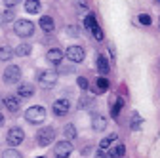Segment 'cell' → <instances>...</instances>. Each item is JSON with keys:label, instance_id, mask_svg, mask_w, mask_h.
I'll return each mask as SVG.
<instances>
[{"label": "cell", "instance_id": "obj_1", "mask_svg": "<svg viewBox=\"0 0 160 158\" xmlns=\"http://www.w3.org/2000/svg\"><path fill=\"white\" fill-rule=\"evenodd\" d=\"M25 120L29 124H42L46 120V109L40 107V105H34V107H29L25 111Z\"/></svg>", "mask_w": 160, "mask_h": 158}, {"label": "cell", "instance_id": "obj_2", "mask_svg": "<svg viewBox=\"0 0 160 158\" xmlns=\"http://www.w3.org/2000/svg\"><path fill=\"white\" fill-rule=\"evenodd\" d=\"M13 31H15L17 36L29 38V36H32V32H34V23L29 21V19H17V21L13 23Z\"/></svg>", "mask_w": 160, "mask_h": 158}, {"label": "cell", "instance_id": "obj_3", "mask_svg": "<svg viewBox=\"0 0 160 158\" xmlns=\"http://www.w3.org/2000/svg\"><path fill=\"white\" fill-rule=\"evenodd\" d=\"M53 139H55V130H53L52 126H46V128H42V130H38V133H36V143H38L40 147L52 145Z\"/></svg>", "mask_w": 160, "mask_h": 158}, {"label": "cell", "instance_id": "obj_4", "mask_svg": "<svg viewBox=\"0 0 160 158\" xmlns=\"http://www.w3.org/2000/svg\"><path fill=\"white\" fill-rule=\"evenodd\" d=\"M57 80H59V74L55 71H42V72L38 74V84L42 86V88H46V90L53 88L57 84Z\"/></svg>", "mask_w": 160, "mask_h": 158}, {"label": "cell", "instance_id": "obj_5", "mask_svg": "<svg viewBox=\"0 0 160 158\" xmlns=\"http://www.w3.org/2000/svg\"><path fill=\"white\" fill-rule=\"evenodd\" d=\"M2 78H4L6 84H17L19 80H21V69H19L17 65H10V67L4 69Z\"/></svg>", "mask_w": 160, "mask_h": 158}, {"label": "cell", "instance_id": "obj_6", "mask_svg": "<svg viewBox=\"0 0 160 158\" xmlns=\"http://www.w3.org/2000/svg\"><path fill=\"white\" fill-rule=\"evenodd\" d=\"M65 55L71 59L72 63H80V61H84L86 52H84V48H82V46H76V44H72V46H69V48H67Z\"/></svg>", "mask_w": 160, "mask_h": 158}, {"label": "cell", "instance_id": "obj_7", "mask_svg": "<svg viewBox=\"0 0 160 158\" xmlns=\"http://www.w3.org/2000/svg\"><path fill=\"white\" fill-rule=\"evenodd\" d=\"M53 154H55L57 158H69V156L72 154V145H71V141H67V139L57 141V145L53 147Z\"/></svg>", "mask_w": 160, "mask_h": 158}, {"label": "cell", "instance_id": "obj_8", "mask_svg": "<svg viewBox=\"0 0 160 158\" xmlns=\"http://www.w3.org/2000/svg\"><path fill=\"white\" fill-rule=\"evenodd\" d=\"M6 139H8V143L10 145H21L23 143V139H25V133H23V130L21 128H12V130H8V135H6Z\"/></svg>", "mask_w": 160, "mask_h": 158}, {"label": "cell", "instance_id": "obj_9", "mask_svg": "<svg viewBox=\"0 0 160 158\" xmlns=\"http://www.w3.org/2000/svg\"><path fill=\"white\" fill-rule=\"evenodd\" d=\"M52 111H53V114H55V116H65V114L71 111V101H69V99H65V97H61V99H57V101L53 103Z\"/></svg>", "mask_w": 160, "mask_h": 158}, {"label": "cell", "instance_id": "obj_10", "mask_svg": "<svg viewBox=\"0 0 160 158\" xmlns=\"http://www.w3.org/2000/svg\"><path fill=\"white\" fill-rule=\"evenodd\" d=\"M92 128L95 131H103L107 130V118L103 114H99V112H93L92 114Z\"/></svg>", "mask_w": 160, "mask_h": 158}, {"label": "cell", "instance_id": "obj_11", "mask_svg": "<svg viewBox=\"0 0 160 158\" xmlns=\"http://www.w3.org/2000/svg\"><path fill=\"white\" fill-rule=\"evenodd\" d=\"M63 57H65V53L61 52V50H57V48H52L48 53H46V59L50 63H53V65H59L63 61Z\"/></svg>", "mask_w": 160, "mask_h": 158}, {"label": "cell", "instance_id": "obj_12", "mask_svg": "<svg viewBox=\"0 0 160 158\" xmlns=\"http://www.w3.org/2000/svg\"><path fill=\"white\" fill-rule=\"evenodd\" d=\"M4 105H6V109H8L10 112H17L19 107H21V99H19V97H15V95H8L6 99H4Z\"/></svg>", "mask_w": 160, "mask_h": 158}, {"label": "cell", "instance_id": "obj_13", "mask_svg": "<svg viewBox=\"0 0 160 158\" xmlns=\"http://www.w3.org/2000/svg\"><path fill=\"white\" fill-rule=\"evenodd\" d=\"M40 29H42L44 32H53V29H55V23H53V19L50 17V15H42V17H40Z\"/></svg>", "mask_w": 160, "mask_h": 158}, {"label": "cell", "instance_id": "obj_14", "mask_svg": "<svg viewBox=\"0 0 160 158\" xmlns=\"http://www.w3.org/2000/svg\"><path fill=\"white\" fill-rule=\"evenodd\" d=\"M17 95L19 97H31V95H34V86L32 84H19Z\"/></svg>", "mask_w": 160, "mask_h": 158}, {"label": "cell", "instance_id": "obj_15", "mask_svg": "<svg viewBox=\"0 0 160 158\" xmlns=\"http://www.w3.org/2000/svg\"><path fill=\"white\" fill-rule=\"evenodd\" d=\"M84 27H86V31H88L90 34H92V31H93V29H97V27H99V25H97V19H95V15H93V13H88V15H86V19H84Z\"/></svg>", "mask_w": 160, "mask_h": 158}, {"label": "cell", "instance_id": "obj_16", "mask_svg": "<svg viewBox=\"0 0 160 158\" xmlns=\"http://www.w3.org/2000/svg\"><path fill=\"white\" fill-rule=\"evenodd\" d=\"M40 8H42L40 0H27V2H25V10H27L29 13H38Z\"/></svg>", "mask_w": 160, "mask_h": 158}, {"label": "cell", "instance_id": "obj_17", "mask_svg": "<svg viewBox=\"0 0 160 158\" xmlns=\"http://www.w3.org/2000/svg\"><path fill=\"white\" fill-rule=\"evenodd\" d=\"M97 71H99V74H107L109 72V61H107V57H103V55L97 57Z\"/></svg>", "mask_w": 160, "mask_h": 158}, {"label": "cell", "instance_id": "obj_18", "mask_svg": "<svg viewBox=\"0 0 160 158\" xmlns=\"http://www.w3.org/2000/svg\"><path fill=\"white\" fill-rule=\"evenodd\" d=\"M13 55H15L13 48H10V46H2V48H0V61H10Z\"/></svg>", "mask_w": 160, "mask_h": 158}, {"label": "cell", "instance_id": "obj_19", "mask_svg": "<svg viewBox=\"0 0 160 158\" xmlns=\"http://www.w3.org/2000/svg\"><path fill=\"white\" fill-rule=\"evenodd\" d=\"M141 124H143V118H141V114L133 112V114H132V120H130V128H132L133 131H137L139 128H141Z\"/></svg>", "mask_w": 160, "mask_h": 158}, {"label": "cell", "instance_id": "obj_20", "mask_svg": "<svg viewBox=\"0 0 160 158\" xmlns=\"http://www.w3.org/2000/svg\"><path fill=\"white\" fill-rule=\"evenodd\" d=\"M124 152H126V147H124L122 143H118V145H116L114 149H111L107 154H109V156H112V158H120V156H124Z\"/></svg>", "mask_w": 160, "mask_h": 158}, {"label": "cell", "instance_id": "obj_21", "mask_svg": "<svg viewBox=\"0 0 160 158\" xmlns=\"http://www.w3.org/2000/svg\"><path fill=\"white\" fill-rule=\"evenodd\" d=\"M116 141V133H111L109 137H105V139H101V143H99V149L101 151H109L111 149V143Z\"/></svg>", "mask_w": 160, "mask_h": 158}, {"label": "cell", "instance_id": "obj_22", "mask_svg": "<svg viewBox=\"0 0 160 158\" xmlns=\"http://www.w3.org/2000/svg\"><path fill=\"white\" fill-rule=\"evenodd\" d=\"M63 133H65V139H67V141L76 139V128H74L72 124H67V126L63 128Z\"/></svg>", "mask_w": 160, "mask_h": 158}, {"label": "cell", "instance_id": "obj_23", "mask_svg": "<svg viewBox=\"0 0 160 158\" xmlns=\"http://www.w3.org/2000/svg\"><path fill=\"white\" fill-rule=\"evenodd\" d=\"M13 53H15V55H21V57L29 55V53H31V44H19V46L13 50Z\"/></svg>", "mask_w": 160, "mask_h": 158}, {"label": "cell", "instance_id": "obj_24", "mask_svg": "<svg viewBox=\"0 0 160 158\" xmlns=\"http://www.w3.org/2000/svg\"><path fill=\"white\" fill-rule=\"evenodd\" d=\"M95 84H97V91H107L109 90V80H107V78L105 76H99L97 78V80H95Z\"/></svg>", "mask_w": 160, "mask_h": 158}, {"label": "cell", "instance_id": "obj_25", "mask_svg": "<svg viewBox=\"0 0 160 158\" xmlns=\"http://www.w3.org/2000/svg\"><path fill=\"white\" fill-rule=\"evenodd\" d=\"M2 158H23V154L15 149H8V151L2 152Z\"/></svg>", "mask_w": 160, "mask_h": 158}, {"label": "cell", "instance_id": "obj_26", "mask_svg": "<svg viewBox=\"0 0 160 158\" xmlns=\"http://www.w3.org/2000/svg\"><path fill=\"white\" fill-rule=\"evenodd\" d=\"M122 107H124V99H122V97H118L114 107H112V116H118V112L122 111Z\"/></svg>", "mask_w": 160, "mask_h": 158}, {"label": "cell", "instance_id": "obj_27", "mask_svg": "<svg viewBox=\"0 0 160 158\" xmlns=\"http://www.w3.org/2000/svg\"><path fill=\"white\" fill-rule=\"evenodd\" d=\"M92 101H93V97H90V95H82V97H80V101H78V107H80V109H86Z\"/></svg>", "mask_w": 160, "mask_h": 158}, {"label": "cell", "instance_id": "obj_28", "mask_svg": "<svg viewBox=\"0 0 160 158\" xmlns=\"http://www.w3.org/2000/svg\"><path fill=\"white\" fill-rule=\"evenodd\" d=\"M76 84H78L80 90H88V86H90L88 78H84V76H78V78H76Z\"/></svg>", "mask_w": 160, "mask_h": 158}, {"label": "cell", "instance_id": "obj_29", "mask_svg": "<svg viewBox=\"0 0 160 158\" xmlns=\"http://www.w3.org/2000/svg\"><path fill=\"white\" fill-rule=\"evenodd\" d=\"M92 36L95 38L97 42H101L103 38H105V36H103V31H101V27H97V29H93V31H92Z\"/></svg>", "mask_w": 160, "mask_h": 158}, {"label": "cell", "instance_id": "obj_30", "mask_svg": "<svg viewBox=\"0 0 160 158\" xmlns=\"http://www.w3.org/2000/svg\"><path fill=\"white\" fill-rule=\"evenodd\" d=\"M74 6H76V12H86L88 10V4L84 0H74Z\"/></svg>", "mask_w": 160, "mask_h": 158}, {"label": "cell", "instance_id": "obj_31", "mask_svg": "<svg viewBox=\"0 0 160 158\" xmlns=\"http://www.w3.org/2000/svg\"><path fill=\"white\" fill-rule=\"evenodd\" d=\"M67 34H71V36H78V34H80V27H76V25H69V27H67Z\"/></svg>", "mask_w": 160, "mask_h": 158}, {"label": "cell", "instance_id": "obj_32", "mask_svg": "<svg viewBox=\"0 0 160 158\" xmlns=\"http://www.w3.org/2000/svg\"><path fill=\"white\" fill-rule=\"evenodd\" d=\"M13 17H15V13H13V10H12V8H8V12L2 15L4 21H13Z\"/></svg>", "mask_w": 160, "mask_h": 158}, {"label": "cell", "instance_id": "obj_33", "mask_svg": "<svg viewBox=\"0 0 160 158\" xmlns=\"http://www.w3.org/2000/svg\"><path fill=\"white\" fill-rule=\"evenodd\" d=\"M139 23H141V25H151V17L147 15V13H141V15H139Z\"/></svg>", "mask_w": 160, "mask_h": 158}, {"label": "cell", "instance_id": "obj_34", "mask_svg": "<svg viewBox=\"0 0 160 158\" xmlns=\"http://www.w3.org/2000/svg\"><path fill=\"white\" fill-rule=\"evenodd\" d=\"M19 2H21V0H4V4H6L8 8H13V6H17Z\"/></svg>", "mask_w": 160, "mask_h": 158}, {"label": "cell", "instance_id": "obj_35", "mask_svg": "<svg viewBox=\"0 0 160 158\" xmlns=\"http://www.w3.org/2000/svg\"><path fill=\"white\" fill-rule=\"evenodd\" d=\"M109 52H111V57L114 59V57H116V53H114V48H112V46H109Z\"/></svg>", "mask_w": 160, "mask_h": 158}, {"label": "cell", "instance_id": "obj_36", "mask_svg": "<svg viewBox=\"0 0 160 158\" xmlns=\"http://www.w3.org/2000/svg\"><path fill=\"white\" fill-rule=\"evenodd\" d=\"M2 124H4V114L0 112V126H2Z\"/></svg>", "mask_w": 160, "mask_h": 158}, {"label": "cell", "instance_id": "obj_37", "mask_svg": "<svg viewBox=\"0 0 160 158\" xmlns=\"http://www.w3.org/2000/svg\"><path fill=\"white\" fill-rule=\"evenodd\" d=\"M4 105V99H2V97H0V107H2Z\"/></svg>", "mask_w": 160, "mask_h": 158}, {"label": "cell", "instance_id": "obj_38", "mask_svg": "<svg viewBox=\"0 0 160 158\" xmlns=\"http://www.w3.org/2000/svg\"><path fill=\"white\" fill-rule=\"evenodd\" d=\"M36 158H46V156H36Z\"/></svg>", "mask_w": 160, "mask_h": 158}, {"label": "cell", "instance_id": "obj_39", "mask_svg": "<svg viewBox=\"0 0 160 158\" xmlns=\"http://www.w3.org/2000/svg\"><path fill=\"white\" fill-rule=\"evenodd\" d=\"M158 21H160V17H158Z\"/></svg>", "mask_w": 160, "mask_h": 158}, {"label": "cell", "instance_id": "obj_40", "mask_svg": "<svg viewBox=\"0 0 160 158\" xmlns=\"http://www.w3.org/2000/svg\"><path fill=\"white\" fill-rule=\"evenodd\" d=\"M158 2H160V0H158Z\"/></svg>", "mask_w": 160, "mask_h": 158}]
</instances>
